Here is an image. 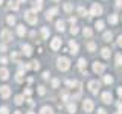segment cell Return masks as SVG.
Here are the masks:
<instances>
[{
	"label": "cell",
	"mask_w": 122,
	"mask_h": 114,
	"mask_svg": "<svg viewBox=\"0 0 122 114\" xmlns=\"http://www.w3.org/2000/svg\"><path fill=\"white\" fill-rule=\"evenodd\" d=\"M9 8H11V9H14V11H17V9H18V3L11 0V2H9Z\"/></svg>",
	"instance_id": "26"
},
{
	"label": "cell",
	"mask_w": 122,
	"mask_h": 114,
	"mask_svg": "<svg viewBox=\"0 0 122 114\" xmlns=\"http://www.w3.org/2000/svg\"><path fill=\"white\" fill-rule=\"evenodd\" d=\"M95 26H96L98 30H102V29H104V21H102V20H98L96 23H95Z\"/></svg>",
	"instance_id": "23"
},
{
	"label": "cell",
	"mask_w": 122,
	"mask_h": 114,
	"mask_svg": "<svg viewBox=\"0 0 122 114\" xmlns=\"http://www.w3.org/2000/svg\"><path fill=\"white\" fill-rule=\"evenodd\" d=\"M41 37H43L44 40L49 37V29H47V28H43V29H41Z\"/></svg>",
	"instance_id": "25"
},
{
	"label": "cell",
	"mask_w": 122,
	"mask_h": 114,
	"mask_svg": "<svg viewBox=\"0 0 122 114\" xmlns=\"http://www.w3.org/2000/svg\"><path fill=\"white\" fill-rule=\"evenodd\" d=\"M0 94H2V97H3V99H8V97H9V94H11L9 87H6V85L0 87Z\"/></svg>",
	"instance_id": "7"
},
{
	"label": "cell",
	"mask_w": 122,
	"mask_h": 114,
	"mask_svg": "<svg viewBox=\"0 0 122 114\" xmlns=\"http://www.w3.org/2000/svg\"><path fill=\"white\" fill-rule=\"evenodd\" d=\"M90 12H92V15H101L102 14V6L98 5V3H93V5H92Z\"/></svg>",
	"instance_id": "6"
},
{
	"label": "cell",
	"mask_w": 122,
	"mask_h": 114,
	"mask_svg": "<svg viewBox=\"0 0 122 114\" xmlns=\"http://www.w3.org/2000/svg\"><path fill=\"white\" fill-rule=\"evenodd\" d=\"M58 70H61V71H66V70H69V67H70V61H69L67 58H58Z\"/></svg>",
	"instance_id": "1"
},
{
	"label": "cell",
	"mask_w": 122,
	"mask_h": 114,
	"mask_svg": "<svg viewBox=\"0 0 122 114\" xmlns=\"http://www.w3.org/2000/svg\"><path fill=\"white\" fill-rule=\"evenodd\" d=\"M2 3H3V0H0V5H2Z\"/></svg>",
	"instance_id": "49"
},
{
	"label": "cell",
	"mask_w": 122,
	"mask_h": 114,
	"mask_svg": "<svg viewBox=\"0 0 122 114\" xmlns=\"http://www.w3.org/2000/svg\"><path fill=\"white\" fill-rule=\"evenodd\" d=\"M117 94L122 97V87H119V88H117Z\"/></svg>",
	"instance_id": "46"
},
{
	"label": "cell",
	"mask_w": 122,
	"mask_h": 114,
	"mask_svg": "<svg viewBox=\"0 0 122 114\" xmlns=\"http://www.w3.org/2000/svg\"><path fill=\"white\" fill-rule=\"evenodd\" d=\"M102 102L104 104H112L113 102V97H112V93H108V91H105V93H102Z\"/></svg>",
	"instance_id": "8"
},
{
	"label": "cell",
	"mask_w": 122,
	"mask_h": 114,
	"mask_svg": "<svg viewBox=\"0 0 122 114\" xmlns=\"http://www.w3.org/2000/svg\"><path fill=\"white\" fill-rule=\"evenodd\" d=\"M93 108H95V105H93V102H92L90 99H86V100L82 102V109L86 113H92V111H93Z\"/></svg>",
	"instance_id": "3"
},
{
	"label": "cell",
	"mask_w": 122,
	"mask_h": 114,
	"mask_svg": "<svg viewBox=\"0 0 122 114\" xmlns=\"http://www.w3.org/2000/svg\"><path fill=\"white\" fill-rule=\"evenodd\" d=\"M116 62H117V66H122V55H121V53L116 55Z\"/></svg>",
	"instance_id": "34"
},
{
	"label": "cell",
	"mask_w": 122,
	"mask_h": 114,
	"mask_svg": "<svg viewBox=\"0 0 122 114\" xmlns=\"http://www.w3.org/2000/svg\"><path fill=\"white\" fill-rule=\"evenodd\" d=\"M53 2H58V0H53Z\"/></svg>",
	"instance_id": "51"
},
{
	"label": "cell",
	"mask_w": 122,
	"mask_h": 114,
	"mask_svg": "<svg viewBox=\"0 0 122 114\" xmlns=\"http://www.w3.org/2000/svg\"><path fill=\"white\" fill-rule=\"evenodd\" d=\"M61 97H63V100H67V99H69V93H67V91H63Z\"/></svg>",
	"instance_id": "38"
},
{
	"label": "cell",
	"mask_w": 122,
	"mask_h": 114,
	"mask_svg": "<svg viewBox=\"0 0 122 114\" xmlns=\"http://www.w3.org/2000/svg\"><path fill=\"white\" fill-rule=\"evenodd\" d=\"M25 20L29 23V24H35V23L38 21V17L35 14V11H28V12L25 14Z\"/></svg>",
	"instance_id": "2"
},
{
	"label": "cell",
	"mask_w": 122,
	"mask_h": 114,
	"mask_svg": "<svg viewBox=\"0 0 122 114\" xmlns=\"http://www.w3.org/2000/svg\"><path fill=\"white\" fill-rule=\"evenodd\" d=\"M112 38H113L112 32H105L104 33V41H112Z\"/></svg>",
	"instance_id": "27"
},
{
	"label": "cell",
	"mask_w": 122,
	"mask_h": 114,
	"mask_svg": "<svg viewBox=\"0 0 122 114\" xmlns=\"http://www.w3.org/2000/svg\"><path fill=\"white\" fill-rule=\"evenodd\" d=\"M117 108H119V111L122 113V104H117Z\"/></svg>",
	"instance_id": "47"
},
{
	"label": "cell",
	"mask_w": 122,
	"mask_h": 114,
	"mask_svg": "<svg viewBox=\"0 0 122 114\" xmlns=\"http://www.w3.org/2000/svg\"><path fill=\"white\" fill-rule=\"evenodd\" d=\"M101 55H102V58L108 59V58H110V55H112V50H110V49H107V47H104V49L101 50Z\"/></svg>",
	"instance_id": "15"
},
{
	"label": "cell",
	"mask_w": 122,
	"mask_h": 114,
	"mask_svg": "<svg viewBox=\"0 0 122 114\" xmlns=\"http://www.w3.org/2000/svg\"><path fill=\"white\" fill-rule=\"evenodd\" d=\"M78 14L82 15V17H86V15H87V11L84 9V8H79V9H78Z\"/></svg>",
	"instance_id": "31"
},
{
	"label": "cell",
	"mask_w": 122,
	"mask_h": 114,
	"mask_svg": "<svg viewBox=\"0 0 122 114\" xmlns=\"http://www.w3.org/2000/svg\"><path fill=\"white\" fill-rule=\"evenodd\" d=\"M67 111L70 113V114H75L76 113V105L75 104H69L67 105Z\"/></svg>",
	"instance_id": "19"
},
{
	"label": "cell",
	"mask_w": 122,
	"mask_h": 114,
	"mask_svg": "<svg viewBox=\"0 0 122 114\" xmlns=\"http://www.w3.org/2000/svg\"><path fill=\"white\" fill-rule=\"evenodd\" d=\"M67 85L69 87H79V82H76V81H67Z\"/></svg>",
	"instance_id": "28"
},
{
	"label": "cell",
	"mask_w": 122,
	"mask_h": 114,
	"mask_svg": "<svg viewBox=\"0 0 122 114\" xmlns=\"http://www.w3.org/2000/svg\"><path fill=\"white\" fill-rule=\"evenodd\" d=\"M86 59L84 58H79V61H78V67H79V70H82L84 71V67H86Z\"/></svg>",
	"instance_id": "21"
},
{
	"label": "cell",
	"mask_w": 122,
	"mask_h": 114,
	"mask_svg": "<svg viewBox=\"0 0 122 114\" xmlns=\"http://www.w3.org/2000/svg\"><path fill=\"white\" fill-rule=\"evenodd\" d=\"M64 26H66V24H64V21H63V20H58V21H56V29H58V30H61V32H63V30L66 29Z\"/></svg>",
	"instance_id": "20"
},
{
	"label": "cell",
	"mask_w": 122,
	"mask_h": 114,
	"mask_svg": "<svg viewBox=\"0 0 122 114\" xmlns=\"http://www.w3.org/2000/svg\"><path fill=\"white\" fill-rule=\"evenodd\" d=\"M17 33H18L20 37H23V35L26 33V29H25V26H23V24H18V26H17Z\"/></svg>",
	"instance_id": "18"
},
{
	"label": "cell",
	"mask_w": 122,
	"mask_h": 114,
	"mask_svg": "<svg viewBox=\"0 0 122 114\" xmlns=\"http://www.w3.org/2000/svg\"><path fill=\"white\" fill-rule=\"evenodd\" d=\"M69 46H70V53L72 55H76V53H78V44L73 43V41H70Z\"/></svg>",
	"instance_id": "13"
},
{
	"label": "cell",
	"mask_w": 122,
	"mask_h": 114,
	"mask_svg": "<svg viewBox=\"0 0 122 114\" xmlns=\"http://www.w3.org/2000/svg\"><path fill=\"white\" fill-rule=\"evenodd\" d=\"M0 114H9V109H8L6 106H2V108H0Z\"/></svg>",
	"instance_id": "35"
},
{
	"label": "cell",
	"mask_w": 122,
	"mask_h": 114,
	"mask_svg": "<svg viewBox=\"0 0 122 114\" xmlns=\"http://www.w3.org/2000/svg\"><path fill=\"white\" fill-rule=\"evenodd\" d=\"M58 85H60V81H58V79H53V81H52V87H55V88H56Z\"/></svg>",
	"instance_id": "39"
},
{
	"label": "cell",
	"mask_w": 122,
	"mask_h": 114,
	"mask_svg": "<svg viewBox=\"0 0 122 114\" xmlns=\"http://www.w3.org/2000/svg\"><path fill=\"white\" fill-rule=\"evenodd\" d=\"M104 70H105V64L99 62V61H95L93 62V71L95 73H102Z\"/></svg>",
	"instance_id": "5"
},
{
	"label": "cell",
	"mask_w": 122,
	"mask_h": 114,
	"mask_svg": "<svg viewBox=\"0 0 122 114\" xmlns=\"http://www.w3.org/2000/svg\"><path fill=\"white\" fill-rule=\"evenodd\" d=\"M2 38H3V40H5L6 43H8V41H11V40H12V35H11V32H9L8 29H5V30H2Z\"/></svg>",
	"instance_id": "11"
},
{
	"label": "cell",
	"mask_w": 122,
	"mask_h": 114,
	"mask_svg": "<svg viewBox=\"0 0 122 114\" xmlns=\"http://www.w3.org/2000/svg\"><path fill=\"white\" fill-rule=\"evenodd\" d=\"M108 21L112 23V24H116V23H117V15H116V14L110 15V17H108Z\"/></svg>",
	"instance_id": "22"
},
{
	"label": "cell",
	"mask_w": 122,
	"mask_h": 114,
	"mask_svg": "<svg viewBox=\"0 0 122 114\" xmlns=\"http://www.w3.org/2000/svg\"><path fill=\"white\" fill-rule=\"evenodd\" d=\"M51 47L53 49V50H58V49L61 47V40L60 38H53L52 43H51Z\"/></svg>",
	"instance_id": "9"
},
{
	"label": "cell",
	"mask_w": 122,
	"mask_h": 114,
	"mask_svg": "<svg viewBox=\"0 0 122 114\" xmlns=\"http://www.w3.org/2000/svg\"><path fill=\"white\" fill-rule=\"evenodd\" d=\"M117 44H119V46H121V47H122V35H121L119 38H117Z\"/></svg>",
	"instance_id": "44"
},
{
	"label": "cell",
	"mask_w": 122,
	"mask_h": 114,
	"mask_svg": "<svg viewBox=\"0 0 122 114\" xmlns=\"http://www.w3.org/2000/svg\"><path fill=\"white\" fill-rule=\"evenodd\" d=\"M8 24H15V17H12V15H9V17H8Z\"/></svg>",
	"instance_id": "29"
},
{
	"label": "cell",
	"mask_w": 122,
	"mask_h": 114,
	"mask_svg": "<svg viewBox=\"0 0 122 114\" xmlns=\"http://www.w3.org/2000/svg\"><path fill=\"white\" fill-rule=\"evenodd\" d=\"M21 49H23V53H25L26 56H30V55H32V47H30L29 44H23Z\"/></svg>",
	"instance_id": "12"
},
{
	"label": "cell",
	"mask_w": 122,
	"mask_h": 114,
	"mask_svg": "<svg viewBox=\"0 0 122 114\" xmlns=\"http://www.w3.org/2000/svg\"><path fill=\"white\" fill-rule=\"evenodd\" d=\"M15 104H17V105L23 104V96H15Z\"/></svg>",
	"instance_id": "33"
},
{
	"label": "cell",
	"mask_w": 122,
	"mask_h": 114,
	"mask_svg": "<svg viewBox=\"0 0 122 114\" xmlns=\"http://www.w3.org/2000/svg\"><path fill=\"white\" fill-rule=\"evenodd\" d=\"M40 9H41V2H37L34 5V11H40Z\"/></svg>",
	"instance_id": "36"
},
{
	"label": "cell",
	"mask_w": 122,
	"mask_h": 114,
	"mask_svg": "<svg viewBox=\"0 0 122 114\" xmlns=\"http://www.w3.org/2000/svg\"><path fill=\"white\" fill-rule=\"evenodd\" d=\"M38 93H40V94H44V93H46V90H44V87H43V85L38 87Z\"/></svg>",
	"instance_id": "41"
},
{
	"label": "cell",
	"mask_w": 122,
	"mask_h": 114,
	"mask_svg": "<svg viewBox=\"0 0 122 114\" xmlns=\"http://www.w3.org/2000/svg\"><path fill=\"white\" fill-rule=\"evenodd\" d=\"M70 33H72V35L78 33V28H76V26H72V29H70Z\"/></svg>",
	"instance_id": "37"
},
{
	"label": "cell",
	"mask_w": 122,
	"mask_h": 114,
	"mask_svg": "<svg viewBox=\"0 0 122 114\" xmlns=\"http://www.w3.org/2000/svg\"><path fill=\"white\" fill-rule=\"evenodd\" d=\"M82 35L86 37V38H90L92 35H93V30H92L90 28H84V30H82Z\"/></svg>",
	"instance_id": "17"
},
{
	"label": "cell",
	"mask_w": 122,
	"mask_h": 114,
	"mask_svg": "<svg viewBox=\"0 0 122 114\" xmlns=\"http://www.w3.org/2000/svg\"><path fill=\"white\" fill-rule=\"evenodd\" d=\"M104 81H105V84H112V82H113V78H112L110 75H107L105 78H104Z\"/></svg>",
	"instance_id": "32"
},
{
	"label": "cell",
	"mask_w": 122,
	"mask_h": 114,
	"mask_svg": "<svg viewBox=\"0 0 122 114\" xmlns=\"http://www.w3.org/2000/svg\"><path fill=\"white\" fill-rule=\"evenodd\" d=\"M34 68V70H38V68H40V62H38V61H32V66H30Z\"/></svg>",
	"instance_id": "30"
},
{
	"label": "cell",
	"mask_w": 122,
	"mask_h": 114,
	"mask_svg": "<svg viewBox=\"0 0 122 114\" xmlns=\"http://www.w3.org/2000/svg\"><path fill=\"white\" fill-rule=\"evenodd\" d=\"M58 12V8H51V9L46 12V20H52V17Z\"/></svg>",
	"instance_id": "10"
},
{
	"label": "cell",
	"mask_w": 122,
	"mask_h": 114,
	"mask_svg": "<svg viewBox=\"0 0 122 114\" xmlns=\"http://www.w3.org/2000/svg\"><path fill=\"white\" fill-rule=\"evenodd\" d=\"M116 6H117V8L122 6V0H116Z\"/></svg>",
	"instance_id": "45"
},
{
	"label": "cell",
	"mask_w": 122,
	"mask_h": 114,
	"mask_svg": "<svg viewBox=\"0 0 122 114\" xmlns=\"http://www.w3.org/2000/svg\"><path fill=\"white\" fill-rule=\"evenodd\" d=\"M98 114H107V111H105L104 108H99V109H98Z\"/></svg>",
	"instance_id": "43"
},
{
	"label": "cell",
	"mask_w": 122,
	"mask_h": 114,
	"mask_svg": "<svg viewBox=\"0 0 122 114\" xmlns=\"http://www.w3.org/2000/svg\"><path fill=\"white\" fill-rule=\"evenodd\" d=\"M40 114H53V109L51 106H43V108L40 109Z\"/></svg>",
	"instance_id": "16"
},
{
	"label": "cell",
	"mask_w": 122,
	"mask_h": 114,
	"mask_svg": "<svg viewBox=\"0 0 122 114\" xmlns=\"http://www.w3.org/2000/svg\"><path fill=\"white\" fill-rule=\"evenodd\" d=\"M49 76H51V73H49V71H44V73H43V78H44V79H49Z\"/></svg>",
	"instance_id": "42"
},
{
	"label": "cell",
	"mask_w": 122,
	"mask_h": 114,
	"mask_svg": "<svg viewBox=\"0 0 122 114\" xmlns=\"http://www.w3.org/2000/svg\"><path fill=\"white\" fill-rule=\"evenodd\" d=\"M64 9H66L67 12H69V11H72V5H70V3H66V5H64Z\"/></svg>",
	"instance_id": "40"
},
{
	"label": "cell",
	"mask_w": 122,
	"mask_h": 114,
	"mask_svg": "<svg viewBox=\"0 0 122 114\" xmlns=\"http://www.w3.org/2000/svg\"><path fill=\"white\" fill-rule=\"evenodd\" d=\"M14 114H21V111H15V113H14Z\"/></svg>",
	"instance_id": "48"
},
{
	"label": "cell",
	"mask_w": 122,
	"mask_h": 114,
	"mask_svg": "<svg viewBox=\"0 0 122 114\" xmlns=\"http://www.w3.org/2000/svg\"><path fill=\"white\" fill-rule=\"evenodd\" d=\"M87 49H89L90 52H95V49H96V44H95L93 41H90V43H87Z\"/></svg>",
	"instance_id": "24"
},
{
	"label": "cell",
	"mask_w": 122,
	"mask_h": 114,
	"mask_svg": "<svg viewBox=\"0 0 122 114\" xmlns=\"http://www.w3.org/2000/svg\"><path fill=\"white\" fill-rule=\"evenodd\" d=\"M28 114H34V113H28Z\"/></svg>",
	"instance_id": "50"
},
{
	"label": "cell",
	"mask_w": 122,
	"mask_h": 114,
	"mask_svg": "<svg viewBox=\"0 0 122 114\" xmlns=\"http://www.w3.org/2000/svg\"><path fill=\"white\" fill-rule=\"evenodd\" d=\"M8 76H9V71H8L5 67H2V68H0V78H2L3 81H6Z\"/></svg>",
	"instance_id": "14"
},
{
	"label": "cell",
	"mask_w": 122,
	"mask_h": 114,
	"mask_svg": "<svg viewBox=\"0 0 122 114\" xmlns=\"http://www.w3.org/2000/svg\"><path fill=\"white\" fill-rule=\"evenodd\" d=\"M99 87H101V84H99L98 81H90V82H89V90H90L93 94H98Z\"/></svg>",
	"instance_id": "4"
}]
</instances>
